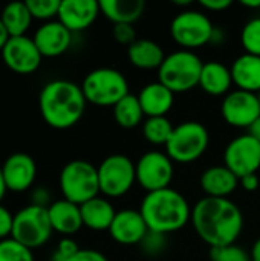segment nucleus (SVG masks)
<instances>
[{
    "label": "nucleus",
    "mask_w": 260,
    "mask_h": 261,
    "mask_svg": "<svg viewBox=\"0 0 260 261\" xmlns=\"http://www.w3.org/2000/svg\"><path fill=\"white\" fill-rule=\"evenodd\" d=\"M210 260L211 261H251L250 254L238 246V245H228L222 248H211L210 249Z\"/></svg>",
    "instance_id": "nucleus-34"
},
{
    "label": "nucleus",
    "mask_w": 260,
    "mask_h": 261,
    "mask_svg": "<svg viewBox=\"0 0 260 261\" xmlns=\"http://www.w3.org/2000/svg\"><path fill=\"white\" fill-rule=\"evenodd\" d=\"M61 0H26L32 18L52 21L58 15Z\"/></svg>",
    "instance_id": "nucleus-32"
},
{
    "label": "nucleus",
    "mask_w": 260,
    "mask_h": 261,
    "mask_svg": "<svg viewBox=\"0 0 260 261\" xmlns=\"http://www.w3.org/2000/svg\"><path fill=\"white\" fill-rule=\"evenodd\" d=\"M210 135L204 124L185 121L175 125L166 145V153L176 164H192L198 161L208 148Z\"/></svg>",
    "instance_id": "nucleus-7"
},
{
    "label": "nucleus",
    "mask_w": 260,
    "mask_h": 261,
    "mask_svg": "<svg viewBox=\"0 0 260 261\" xmlns=\"http://www.w3.org/2000/svg\"><path fill=\"white\" fill-rule=\"evenodd\" d=\"M139 246H141V251L144 255L152 257V258L161 257L167 249V236L149 231L146 234V237L141 240Z\"/></svg>",
    "instance_id": "nucleus-33"
},
{
    "label": "nucleus",
    "mask_w": 260,
    "mask_h": 261,
    "mask_svg": "<svg viewBox=\"0 0 260 261\" xmlns=\"http://www.w3.org/2000/svg\"><path fill=\"white\" fill-rule=\"evenodd\" d=\"M202 60L193 50H175L169 54L158 69V81L173 93H184L199 86Z\"/></svg>",
    "instance_id": "nucleus-4"
},
{
    "label": "nucleus",
    "mask_w": 260,
    "mask_h": 261,
    "mask_svg": "<svg viewBox=\"0 0 260 261\" xmlns=\"http://www.w3.org/2000/svg\"><path fill=\"white\" fill-rule=\"evenodd\" d=\"M32 203L31 205H37V206H41V208H49L51 203H49V191L44 190V188H35L32 191Z\"/></svg>",
    "instance_id": "nucleus-40"
},
{
    "label": "nucleus",
    "mask_w": 260,
    "mask_h": 261,
    "mask_svg": "<svg viewBox=\"0 0 260 261\" xmlns=\"http://www.w3.org/2000/svg\"><path fill=\"white\" fill-rule=\"evenodd\" d=\"M250 258H251V261H260V239L254 242L251 252H250Z\"/></svg>",
    "instance_id": "nucleus-42"
},
{
    "label": "nucleus",
    "mask_w": 260,
    "mask_h": 261,
    "mask_svg": "<svg viewBox=\"0 0 260 261\" xmlns=\"http://www.w3.org/2000/svg\"><path fill=\"white\" fill-rule=\"evenodd\" d=\"M12 225H14V216L8 208L0 205V242L11 237Z\"/></svg>",
    "instance_id": "nucleus-37"
},
{
    "label": "nucleus",
    "mask_w": 260,
    "mask_h": 261,
    "mask_svg": "<svg viewBox=\"0 0 260 261\" xmlns=\"http://www.w3.org/2000/svg\"><path fill=\"white\" fill-rule=\"evenodd\" d=\"M48 214L54 232H58L63 237H70L83 228L80 205H75L66 199L52 202L48 208Z\"/></svg>",
    "instance_id": "nucleus-19"
},
{
    "label": "nucleus",
    "mask_w": 260,
    "mask_h": 261,
    "mask_svg": "<svg viewBox=\"0 0 260 261\" xmlns=\"http://www.w3.org/2000/svg\"><path fill=\"white\" fill-rule=\"evenodd\" d=\"M6 190L23 193L32 187L37 177V165L32 156L26 153H14L6 158L2 165Z\"/></svg>",
    "instance_id": "nucleus-15"
},
{
    "label": "nucleus",
    "mask_w": 260,
    "mask_h": 261,
    "mask_svg": "<svg viewBox=\"0 0 260 261\" xmlns=\"http://www.w3.org/2000/svg\"><path fill=\"white\" fill-rule=\"evenodd\" d=\"M54 229L49 220L48 208L28 205L14 216L11 239L17 240L31 251L46 245Z\"/></svg>",
    "instance_id": "nucleus-8"
},
{
    "label": "nucleus",
    "mask_w": 260,
    "mask_h": 261,
    "mask_svg": "<svg viewBox=\"0 0 260 261\" xmlns=\"http://www.w3.org/2000/svg\"><path fill=\"white\" fill-rule=\"evenodd\" d=\"M257 96H259V101H260V93H259V95H257Z\"/></svg>",
    "instance_id": "nucleus-48"
},
{
    "label": "nucleus",
    "mask_w": 260,
    "mask_h": 261,
    "mask_svg": "<svg viewBox=\"0 0 260 261\" xmlns=\"http://www.w3.org/2000/svg\"><path fill=\"white\" fill-rule=\"evenodd\" d=\"M190 223L204 243L222 248L236 245L244 229V216L233 200L205 196L192 208Z\"/></svg>",
    "instance_id": "nucleus-1"
},
{
    "label": "nucleus",
    "mask_w": 260,
    "mask_h": 261,
    "mask_svg": "<svg viewBox=\"0 0 260 261\" xmlns=\"http://www.w3.org/2000/svg\"><path fill=\"white\" fill-rule=\"evenodd\" d=\"M80 251L77 243L70 237H63L54 252L52 261H70V258Z\"/></svg>",
    "instance_id": "nucleus-36"
},
{
    "label": "nucleus",
    "mask_w": 260,
    "mask_h": 261,
    "mask_svg": "<svg viewBox=\"0 0 260 261\" xmlns=\"http://www.w3.org/2000/svg\"><path fill=\"white\" fill-rule=\"evenodd\" d=\"M224 121L236 128H250L260 118V101L256 93L244 90H231L221 104Z\"/></svg>",
    "instance_id": "nucleus-13"
},
{
    "label": "nucleus",
    "mask_w": 260,
    "mask_h": 261,
    "mask_svg": "<svg viewBox=\"0 0 260 261\" xmlns=\"http://www.w3.org/2000/svg\"><path fill=\"white\" fill-rule=\"evenodd\" d=\"M127 57L132 66L141 70L159 69L166 60V54L161 44L153 40L138 38L132 46L127 47Z\"/></svg>",
    "instance_id": "nucleus-23"
},
{
    "label": "nucleus",
    "mask_w": 260,
    "mask_h": 261,
    "mask_svg": "<svg viewBox=\"0 0 260 261\" xmlns=\"http://www.w3.org/2000/svg\"><path fill=\"white\" fill-rule=\"evenodd\" d=\"M225 40V37H224V32H221L218 28L215 29V34H213V38H211V44H219V43H222Z\"/></svg>",
    "instance_id": "nucleus-45"
},
{
    "label": "nucleus",
    "mask_w": 260,
    "mask_h": 261,
    "mask_svg": "<svg viewBox=\"0 0 260 261\" xmlns=\"http://www.w3.org/2000/svg\"><path fill=\"white\" fill-rule=\"evenodd\" d=\"M259 177L257 174H250L242 179H239V187L244 188L245 191H256L259 188Z\"/></svg>",
    "instance_id": "nucleus-41"
},
{
    "label": "nucleus",
    "mask_w": 260,
    "mask_h": 261,
    "mask_svg": "<svg viewBox=\"0 0 260 261\" xmlns=\"http://www.w3.org/2000/svg\"><path fill=\"white\" fill-rule=\"evenodd\" d=\"M83 226L92 231H109L116 211L107 197H95L80 206Z\"/></svg>",
    "instance_id": "nucleus-25"
},
{
    "label": "nucleus",
    "mask_w": 260,
    "mask_h": 261,
    "mask_svg": "<svg viewBox=\"0 0 260 261\" xmlns=\"http://www.w3.org/2000/svg\"><path fill=\"white\" fill-rule=\"evenodd\" d=\"M149 232V228L139 213V210H123L116 211V216L109 228L110 237L124 246L139 245Z\"/></svg>",
    "instance_id": "nucleus-18"
},
{
    "label": "nucleus",
    "mask_w": 260,
    "mask_h": 261,
    "mask_svg": "<svg viewBox=\"0 0 260 261\" xmlns=\"http://www.w3.org/2000/svg\"><path fill=\"white\" fill-rule=\"evenodd\" d=\"M231 86L233 76L230 67L219 61L204 63L199 78V87L205 93L211 96H225L227 93H230Z\"/></svg>",
    "instance_id": "nucleus-24"
},
{
    "label": "nucleus",
    "mask_w": 260,
    "mask_h": 261,
    "mask_svg": "<svg viewBox=\"0 0 260 261\" xmlns=\"http://www.w3.org/2000/svg\"><path fill=\"white\" fill-rule=\"evenodd\" d=\"M173 124L167 116H158V118H146L143 122V136L147 142L153 145H167L172 133H173Z\"/></svg>",
    "instance_id": "nucleus-29"
},
{
    "label": "nucleus",
    "mask_w": 260,
    "mask_h": 261,
    "mask_svg": "<svg viewBox=\"0 0 260 261\" xmlns=\"http://www.w3.org/2000/svg\"><path fill=\"white\" fill-rule=\"evenodd\" d=\"M70 261H109L107 257L100 252V251H95V249H80Z\"/></svg>",
    "instance_id": "nucleus-38"
},
{
    "label": "nucleus",
    "mask_w": 260,
    "mask_h": 261,
    "mask_svg": "<svg viewBox=\"0 0 260 261\" xmlns=\"http://www.w3.org/2000/svg\"><path fill=\"white\" fill-rule=\"evenodd\" d=\"M199 5L207 11L222 12V11H225V9H228L231 6V2L230 0H202V2H199Z\"/></svg>",
    "instance_id": "nucleus-39"
},
{
    "label": "nucleus",
    "mask_w": 260,
    "mask_h": 261,
    "mask_svg": "<svg viewBox=\"0 0 260 261\" xmlns=\"http://www.w3.org/2000/svg\"><path fill=\"white\" fill-rule=\"evenodd\" d=\"M139 104L146 118L167 116L175 104V93L159 81L146 84L138 93Z\"/></svg>",
    "instance_id": "nucleus-20"
},
{
    "label": "nucleus",
    "mask_w": 260,
    "mask_h": 261,
    "mask_svg": "<svg viewBox=\"0 0 260 261\" xmlns=\"http://www.w3.org/2000/svg\"><path fill=\"white\" fill-rule=\"evenodd\" d=\"M8 40H9V35H8V32H6V29H5V26H3V23L0 20V52L5 47V44H6Z\"/></svg>",
    "instance_id": "nucleus-44"
},
{
    "label": "nucleus",
    "mask_w": 260,
    "mask_h": 261,
    "mask_svg": "<svg viewBox=\"0 0 260 261\" xmlns=\"http://www.w3.org/2000/svg\"><path fill=\"white\" fill-rule=\"evenodd\" d=\"M248 135H251L253 138H256L257 141H260V118L248 128Z\"/></svg>",
    "instance_id": "nucleus-43"
},
{
    "label": "nucleus",
    "mask_w": 260,
    "mask_h": 261,
    "mask_svg": "<svg viewBox=\"0 0 260 261\" xmlns=\"http://www.w3.org/2000/svg\"><path fill=\"white\" fill-rule=\"evenodd\" d=\"M233 84L236 89L250 92V93H260V57L251 54H242L238 57L231 67Z\"/></svg>",
    "instance_id": "nucleus-22"
},
{
    "label": "nucleus",
    "mask_w": 260,
    "mask_h": 261,
    "mask_svg": "<svg viewBox=\"0 0 260 261\" xmlns=\"http://www.w3.org/2000/svg\"><path fill=\"white\" fill-rule=\"evenodd\" d=\"M136 167V184L147 193L170 188L175 176V162L167 153L153 150L144 153Z\"/></svg>",
    "instance_id": "nucleus-11"
},
{
    "label": "nucleus",
    "mask_w": 260,
    "mask_h": 261,
    "mask_svg": "<svg viewBox=\"0 0 260 261\" xmlns=\"http://www.w3.org/2000/svg\"><path fill=\"white\" fill-rule=\"evenodd\" d=\"M215 29L210 17L196 9L179 12L170 23L172 38L185 50H193L211 43Z\"/></svg>",
    "instance_id": "nucleus-9"
},
{
    "label": "nucleus",
    "mask_w": 260,
    "mask_h": 261,
    "mask_svg": "<svg viewBox=\"0 0 260 261\" xmlns=\"http://www.w3.org/2000/svg\"><path fill=\"white\" fill-rule=\"evenodd\" d=\"M0 20L11 37H23L32 23V15L28 9L26 2H11L0 14Z\"/></svg>",
    "instance_id": "nucleus-27"
},
{
    "label": "nucleus",
    "mask_w": 260,
    "mask_h": 261,
    "mask_svg": "<svg viewBox=\"0 0 260 261\" xmlns=\"http://www.w3.org/2000/svg\"><path fill=\"white\" fill-rule=\"evenodd\" d=\"M100 11V2L95 0H61L57 20L72 34L92 26Z\"/></svg>",
    "instance_id": "nucleus-16"
},
{
    "label": "nucleus",
    "mask_w": 260,
    "mask_h": 261,
    "mask_svg": "<svg viewBox=\"0 0 260 261\" xmlns=\"http://www.w3.org/2000/svg\"><path fill=\"white\" fill-rule=\"evenodd\" d=\"M241 5L250 9H260V0H242Z\"/></svg>",
    "instance_id": "nucleus-46"
},
{
    "label": "nucleus",
    "mask_w": 260,
    "mask_h": 261,
    "mask_svg": "<svg viewBox=\"0 0 260 261\" xmlns=\"http://www.w3.org/2000/svg\"><path fill=\"white\" fill-rule=\"evenodd\" d=\"M192 208L185 196L173 188L147 193L139 213L149 231L169 236L192 222Z\"/></svg>",
    "instance_id": "nucleus-3"
},
{
    "label": "nucleus",
    "mask_w": 260,
    "mask_h": 261,
    "mask_svg": "<svg viewBox=\"0 0 260 261\" xmlns=\"http://www.w3.org/2000/svg\"><path fill=\"white\" fill-rule=\"evenodd\" d=\"M86 98L81 86L69 80H54L43 86L38 109L44 122L57 130L74 127L84 115Z\"/></svg>",
    "instance_id": "nucleus-2"
},
{
    "label": "nucleus",
    "mask_w": 260,
    "mask_h": 261,
    "mask_svg": "<svg viewBox=\"0 0 260 261\" xmlns=\"http://www.w3.org/2000/svg\"><path fill=\"white\" fill-rule=\"evenodd\" d=\"M224 165L239 179L257 174L260 168V141L248 133L231 139L224 151Z\"/></svg>",
    "instance_id": "nucleus-12"
},
{
    "label": "nucleus",
    "mask_w": 260,
    "mask_h": 261,
    "mask_svg": "<svg viewBox=\"0 0 260 261\" xmlns=\"http://www.w3.org/2000/svg\"><path fill=\"white\" fill-rule=\"evenodd\" d=\"M6 193V185H5V179H3V173H2V165H0V200L3 199Z\"/></svg>",
    "instance_id": "nucleus-47"
},
{
    "label": "nucleus",
    "mask_w": 260,
    "mask_h": 261,
    "mask_svg": "<svg viewBox=\"0 0 260 261\" xmlns=\"http://www.w3.org/2000/svg\"><path fill=\"white\" fill-rule=\"evenodd\" d=\"M241 44L245 54L260 57V15L244 24L241 31Z\"/></svg>",
    "instance_id": "nucleus-30"
},
{
    "label": "nucleus",
    "mask_w": 260,
    "mask_h": 261,
    "mask_svg": "<svg viewBox=\"0 0 260 261\" xmlns=\"http://www.w3.org/2000/svg\"><path fill=\"white\" fill-rule=\"evenodd\" d=\"M0 261H35L29 248L23 246L14 239L0 242Z\"/></svg>",
    "instance_id": "nucleus-31"
},
{
    "label": "nucleus",
    "mask_w": 260,
    "mask_h": 261,
    "mask_svg": "<svg viewBox=\"0 0 260 261\" xmlns=\"http://www.w3.org/2000/svg\"><path fill=\"white\" fill-rule=\"evenodd\" d=\"M3 63L8 69L20 75L34 73L43 60L32 37H11L0 52Z\"/></svg>",
    "instance_id": "nucleus-14"
},
{
    "label": "nucleus",
    "mask_w": 260,
    "mask_h": 261,
    "mask_svg": "<svg viewBox=\"0 0 260 261\" xmlns=\"http://www.w3.org/2000/svg\"><path fill=\"white\" fill-rule=\"evenodd\" d=\"M81 90L87 102L100 107H113L130 93L124 73L112 67L89 72L81 83Z\"/></svg>",
    "instance_id": "nucleus-5"
},
{
    "label": "nucleus",
    "mask_w": 260,
    "mask_h": 261,
    "mask_svg": "<svg viewBox=\"0 0 260 261\" xmlns=\"http://www.w3.org/2000/svg\"><path fill=\"white\" fill-rule=\"evenodd\" d=\"M60 190L63 199L80 206L98 197L101 194L98 168L83 159L67 162L60 173Z\"/></svg>",
    "instance_id": "nucleus-6"
},
{
    "label": "nucleus",
    "mask_w": 260,
    "mask_h": 261,
    "mask_svg": "<svg viewBox=\"0 0 260 261\" xmlns=\"http://www.w3.org/2000/svg\"><path fill=\"white\" fill-rule=\"evenodd\" d=\"M35 46L43 58H55L63 55L72 44V32L58 20L46 21L32 35Z\"/></svg>",
    "instance_id": "nucleus-17"
},
{
    "label": "nucleus",
    "mask_w": 260,
    "mask_h": 261,
    "mask_svg": "<svg viewBox=\"0 0 260 261\" xmlns=\"http://www.w3.org/2000/svg\"><path fill=\"white\" fill-rule=\"evenodd\" d=\"M144 112L139 104L138 95L129 93L118 104L113 106V118L115 122L123 128H135L141 122H144Z\"/></svg>",
    "instance_id": "nucleus-28"
},
{
    "label": "nucleus",
    "mask_w": 260,
    "mask_h": 261,
    "mask_svg": "<svg viewBox=\"0 0 260 261\" xmlns=\"http://www.w3.org/2000/svg\"><path fill=\"white\" fill-rule=\"evenodd\" d=\"M113 38L123 44V46H132L138 38H136V29L133 24L129 23H120V24H113Z\"/></svg>",
    "instance_id": "nucleus-35"
},
{
    "label": "nucleus",
    "mask_w": 260,
    "mask_h": 261,
    "mask_svg": "<svg viewBox=\"0 0 260 261\" xmlns=\"http://www.w3.org/2000/svg\"><path fill=\"white\" fill-rule=\"evenodd\" d=\"M97 168L100 193L107 199L123 197L136 184V167L126 154H110Z\"/></svg>",
    "instance_id": "nucleus-10"
},
{
    "label": "nucleus",
    "mask_w": 260,
    "mask_h": 261,
    "mask_svg": "<svg viewBox=\"0 0 260 261\" xmlns=\"http://www.w3.org/2000/svg\"><path fill=\"white\" fill-rule=\"evenodd\" d=\"M144 0H101L100 11L113 24H133L144 14Z\"/></svg>",
    "instance_id": "nucleus-26"
},
{
    "label": "nucleus",
    "mask_w": 260,
    "mask_h": 261,
    "mask_svg": "<svg viewBox=\"0 0 260 261\" xmlns=\"http://www.w3.org/2000/svg\"><path fill=\"white\" fill-rule=\"evenodd\" d=\"M201 188L207 197L228 199V196L239 188V177H236L225 165H215L202 173Z\"/></svg>",
    "instance_id": "nucleus-21"
}]
</instances>
